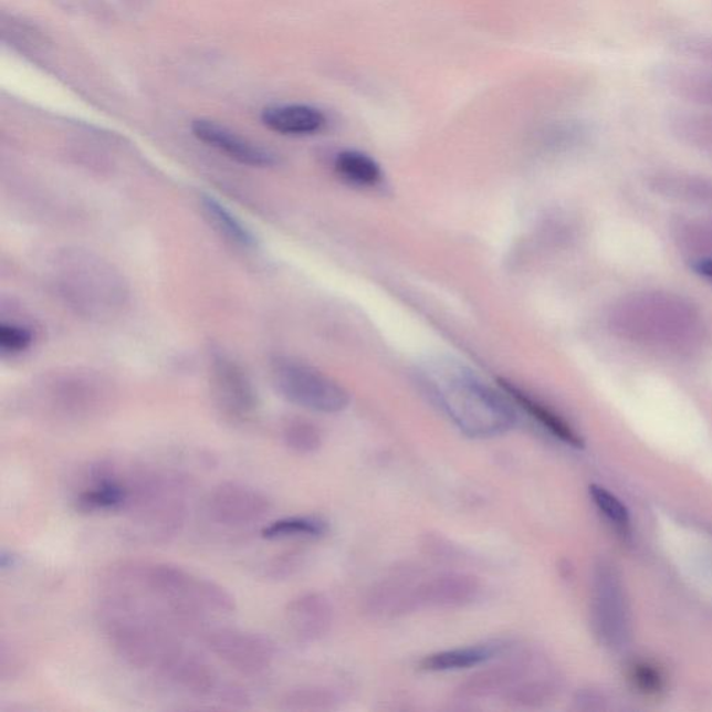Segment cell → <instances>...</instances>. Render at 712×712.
Returning <instances> with one entry per match:
<instances>
[{
	"mask_svg": "<svg viewBox=\"0 0 712 712\" xmlns=\"http://www.w3.org/2000/svg\"><path fill=\"white\" fill-rule=\"evenodd\" d=\"M102 587L104 595L129 598L177 628L235 611L228 589L172 564L122 563L107 572Z\"/></svg>",
	"mask_w": 712,
	"mask_h": 712,
	"instance_id": "cell-1",
	"label": "cell"
},
{
	"mask_svg": "<svg viewBox=\"0 0 712 712\" xmlns=\"http://www.w3.org/2000/svg\"><path fill=\"white\" fill-rule=\"evenodd\" d=\"M426 391L458 429L474 439H492L515 428L512 401L477 371L452 358L429 359L420 368Z\"/></svg>",
	"mask_w": 712,
	"mask_h": 712,
	"instance_id": "cell-2",
	"label": "cell"
},
{
	"mask_svg": "<svg viewBox=\"0 0 712 712\" xmlns=\"http://www.w3.org/2000/svg\"><path fill=\"white\" fill-rule=\"evenodd\" d=\"M128 501L124 514L133 541L160 544L181 531L190 484L171 469H136L127 473Z\"/></svg>",
	"mask_w": 712,
	"mask_h": 712,
	"instance_id": "cell-3",
	"label": "cell"
},
{
	"mask_svg": "<svg viewBox=\"0 0 712 712\" xmlns=\"http://www.w3.org/2000/svg\"><path fill=\"white\" fill-rule=\"evenodd\" d=\"M55 282L70 307L91 321H111L127 304L122 274L93 252L67 250L56 258Z\"/></svg>",
	"mask_w": 712,
	"mask_h": 712,
	"instance_id": "cell-4",
	"label": "cell"
},
{
	"mask_svg": "<svg viewBox=\"0 0 712 712\" xmlns=\"http://www.w3.org/2000/svg\"><path fill=\"white\" fill-rule=\"evenodd\" d=\"M271 371L273 386L280 396L306 411L338 413L349 406L348 391L314 366L289 356H278Z\"/></svg>",
	"mask_w": 712,
	"mask_h": 712,
	"instance_id": "cell-5",
	"label": "cell"
},
{
	"mask_svg": "<svg viewBox=\"0 0 712 712\" xmlns=\"http://www.w3.org/2000/svg\"><path fill=\"white\" fill-rule=\"evenodd\" d=\"M45 412L66 422H85L101 417L112 406V388L98 376L66 374L42 388Z\"/></svg>",
	"mask_w": 712,
	"mask_h": 712,
	"instance_id": "cell-6",
	"label": "cell"
},
{
	"mask_svg": "<svg viewBox=\"0 0 712 712\" xmlns=\"http://www.w3.org/2000/svg\"><path fill=\"white\" fill-rule=\"evenodd\" d=\"M205 643L224 666L244 677H258L272 667L276 647L266 636L219 628L205 636Z\"/></svg>",
	"mask_w": 712,
	"mask_h": 712,
	"instance_id": "cell-7",
	"label": "cell"
},
{
	"mask_svg": "<svg viewBox=\"0 0 712 712\" xmlns=\"http://www.w3.org/2000/svg\"><path fill=\"white\" fill-rule=\"evenodd\" d=\"M205 509L216 525L245 527L263 521L272 511V501L250 484L224 482L210 490Z\"/></svg>",
	"mask_w": 712,
	"mask_h": 712,
	"instance_id": "cell-8",
	"label": "cell"
},
{
	"mask_svg": "<svg viewBox=\"0 0 712 712\" xmlns=\"http://www.w3.org/2000/svg\"><path fill=\"white\" fill-rule=\"evenodd\" d=\"M212 392L216 407L233 422H245L256 412L259 399L250 376L226 354L213 355Z\"/></svg>",
	"mask_w": 712,
	"mask_h": 712,
	"instance_id": "cell-9",
	"label": "cell"
},
{
	"mask_svg": "<svg viewBox=\"0 0 712 712\" xmlns=\"http://www.w3.org/2000/svg\"><path fill=\"white\" fill-rule=\"evenodd\" d=\"M483 595L479 577L461 572H447L415 582L412 612L419 609H454L472 606Z\"/></svg>",
	"mask_w": 712,
	"mask_h": 712,
	"instance_id": "cell-10",
	"label": "cell"
},
{
	"mask_svg": "<svg viewBox=\"0 0 712 712\" xmlns=\"http://www.w3.org/2000/svg\"><path fill=\"white\" fill-rule=\"evenodd\" d=\"M128 501L127 473L109 462H98L88 469L75 493V509L84 514L123 512Z\"/></svg>",
	"mask_w": 712,
	"mask_h": 712,
	"instance_id": "cell-11",
	"label": "cell"
},
{
	"mask_svg": "<svg viewBox=\"0 0 712 712\" xmlns=\"http://www.w3.org/2000/svg\"><path fill=\"white\" fill-rule=\"evenodd\" d=\"M617 574L601 564L595 577L593 622L598 638L607 645L622 643L628 636V614Z\"/></svg>",
	"mask_w": 712,
	"mask_h": 712,
	"instance_id": "cell-12",
	"label": "cell"
},
{
	"mask_svg": "<svg viewBox=\"0 0 712 712\" xmlns=\"http://www.w3.org/2000/svg\"><path fill=\"white\" fill-rule=\"evenodd\" d=\"M541 663V658L534 656L533 652H521V655L510 657L504 662L484 668L483 671L469 677L457 689V698L468 701L490 699L494 698V695L504 698L511 689H514L528 673L536 670Z\"/></svg>",
	"mask_w": 712,
	"mask_h": 712,
	"instance_id": "cell-13",
	"label": "cell"
},
{
	"mask_svg": "<svg viewBox=\"0 0 712 712\" xmlns=\"http://www.w3.org/2000/svg\"><path fill=\"white\" fill-rule=\"evenodd\" d=\"M191 132L199 142L228 156L237 164L255 167V169H272L279 165L280 159L271 149L239 136L219 123L199 118L192 122Z\"/></svg>",
	"mask_w": 712,
	"mask_h": 712,
	"instance_id": "cell-14",
	"label": "cell"
},
{
	"mask_svg": "<svg viewBox=\"0 0 712 712\" xmlns=\"http://www.w3.org/2000/svg\"><path fill=\"white\" fill-rule=\"evenodd\" d=\"M334 609L322 593H305L293 598L285 608V624L301 643H315L331 632Z\"/></svg>",
	"mask_w": 712,
	"mask_h": 712,
	"instance_id": "cell-15",
	"label": "cell"
},
{
	"mask_svg": "<svg viewBox=\"0 0 712 712\" xmlns=\"http://www.w3.org/2000/svg\"><path fill=\"white\" fill-rule=\"evenodd\" d=\"M159 678L181 692L199 699H216L221 687L213 668L202 657L186 647L167 663Z\"/></svg>",
	"mask_w": 712,
	"mask_h": 712,
	"instance_id": "cell-16",
	"label": "cell"
},
{
	"mask_svg": "<svg viewBox=\"0 0 712 712\" xmlns=\"http://www.w3.org/2000/svg\"><path fill=\"white\" fill-rule=\"evenodd\" d=\"M656 78L677 98L712 109V69L694 63H666L657 67Z\"/></svg>",
	"mask_w": 712,
	"mask_h": 712,
	"instance_id": "cell-17",
	"label": "cell"
},
{
	"mask_svg": "<svg viewBox=\"0 0 712 712\" xmlns=\"http://www.w3.org/2000/svg\"><path fill=\"white\" fill-rule=\"evenodd\" d=\"M262 123L282 136H312L326 126L323 112L310 105H274L262 112Z\"/></svg>",
	"mask_w": 712,
	"mask_h": 712,
	"instance_id": "cell-18",
	"label": "cell"
},
{
	"mask_svg": "<svg viewBox=\"0 0 712 712\" xmlns=\"http://www.w3.org/2000/svg\"><path fill=\"white\" fill-rule=\"evenodd\" d=\"M510 643L503 640L488 641V643L460 647L426 656L420 661V670L429 672H449L468 670L494 660L510 650Z\"/></svg>",
	"mask_w": 712,
	"mask_h": 712,
	"instance_id": "cell-19",
	"label": "cell"
},
{
	"mask_svg": "<svg viewBox=\"0 0 712 712\" xmlns=\"http://www.w3.org/2000/svg\"><path fill=\"white\" fill-rule=\"evenodd\" d=\"M501 390L506 394V397L511 399L512 402L517 404L523 411L531 415L534 420H537L538 423L543 426L544 429L548 430L554 437H557L559 441L565 442L575 449H582L585 442L582 439L580 434L572 428V426L566 422V420L561 417L554 409L546 406L542 401H538L537 398L531 396V394L522 390L521 387L514 385L509 380H500Z\"/></svg>",
	"mask_w": 712,
	"mask_h": 712,
	"instance_id": "cell-20",
	"label": "cell"
},
{
	"mask_svg": "<svg viewBox=\"0 0 712 712\" xmlns=\"http://www.w3.org/2000/svg\"><path fill=\"white\" fill-rule=\"evenodd\" d=\"M201 209L205 219L208 220L210 228L218 233L221 239L230 242L231 245L241 248V250H255L258 247L256 237L247 228L237 216L226 208L219 199L208 193L201 197Z\"/></svg>",
	"mask_w": 712,
	"mask_h": 712,
	"instance_id": "cell-21",
	"label": "cell"
},
{
	"mask_svg": "<svg viewBox=\"0 0 712 712\" xmlns=\"http://www.w3.org/2000/svg\"><path fill=\"white\" fill-rule=\"evenodd\" d=\"M555 690H557V681L542 662L536 670L528 673L514 689H511L503 699L512 706L534 709V706H541L552 700Z\"/></svg>",
	"mask_w": 712,
	"mask_h": 712,
	"instance_id": "cell-22",
	"label": "cell"
},
{
	"mask_svg": "<svg viewBox=\"0 0 712 712\" xmlns=\"http://www.w3.org/2000/svg\"><path fill=\"white\" fill-rule=\"evenodd\" d=\"M334 169L350 185L374 187L381 180V169L374 158L359 150L347 149L336 156Z\"/></svg>",
	"mask_w": 712,
	"mask_h": 712,
	"instance_id": "cell-23",
	"label": "cell"
},
{
	"mask_svg": "<svg viewBox=\"0 0 712 712\" xmlns=\"http://www.w3.org/2000/svg\"><path fill=\"white\" fill-rule=\"evenodd\" d=\"M327 533V523L316 516H290L274 521L262 528L266 541H289V538H320Z\"/></svg>",
	"mask_w": 712,
	"mask_h": 712,
	"instance_id": "cell-24",
	"label": "cell"
},
{
	"mask_svg": "<svg viewBox=\"0 0 712 712\" xmlns=\"http://www.w3.org/2000/svg\"><path fill=\"white\" fill-rule=\"evenodd\" d=\"M338 695L323 687H301L289 690L280 700V709L293 712L332 711L338 706Z\"/></svg>",
	"mask_w": 712,
	"mask_h": 712,
	"instance_id": "cell-25",
	"label": "cell"
},
{
	"mask_svg": "<svg viewBox=\"0 0 712 712\" xmlns=\"http://www.w3.org/2000/svg\"><path fill=\"white\" fill-rule=\"evenodd\" d=\"M283 441L295 454L310 456L321 449L323 439L316 425L296 418L284 425Z\"/></svg>",
	"mask_w": 712,
	"mask_h": 712,
	"instance_id": "cell-26",
	"label": "cell"
},
{
	"mask_svg": "<svg viewBox=\"0 0 712 712\" xmlns=\"http://www.w3.org/2000/svg\"><path fill=\"white\" fill-rule=\"evenodd\" d=\"M590 498L597 510L606 517L609 525L614 526L620 536H630V515L627 506L624 505L617 495L609 493L601 485H590Z\"/></svg>",
	"mask_w": 712,
	"mask_h": 712,
	"instance_id": "cell-27",
	"label": "cell"
},
{
	"mask_svg": "<svg viewBox=\"0 0 712 712\" xmlns=\"http://www.w3.org/2000/svg\"><path fill=\"white\" fill-rule=\"evenodd\" d=\"M34 343V333L21 323L3 322L0 325V349L7 355L25 353Z\"/></svg>",
	"mask_w": 712,
	"mask_h": 712,
	"instance_id": "cell-28",
	"label": "cell"
},
{
	"mask_svg": "<svg viewBox=\"0 0 712 712\" xmlns=\"http://www.w3.org/2000/svg\"><path fill=\"white\" fill-rule=\"evenodd\" d=\"M630 682L639 690L640 693L647 695H656L661 693L666 687V679H663L660 668L652 666L650 662H636L629 670Z\"/></svg>",
	"mask_w": 712,
	"mask_h": 712,
	"instance_id": "cell-29",
	"label": "cell"
},
{
	"mask_svg": "<svg viewBox=\"0 0 712 712\" xmlns=\"http://www.w3.org/2000/svg\"><path fill=\"white\" fill-rule=\"evenodd\" d=\"M673 46L694 64L712 69V35L683 36Z\"/></svg>",
	"mask_w": 712,
	"mask_h": 712,
	"instance_id": "cell-30",
	"label": "cell"
},
{
	"mask_svg": "<svg viewBox=\"0 0 712 712\" xmlns=\"http://www.w3.org/2000/svg\"><path fill=\"white\" fill-rule=\"evenodd\" d=\"M698 272L703 274V276L712 278V261L699 262Z\"/></svg>",
	"mask_w": 712,
	"mask_h": 712,
	"instance_id": "cell-31",
	"label": "cell"
}]
</instances>
